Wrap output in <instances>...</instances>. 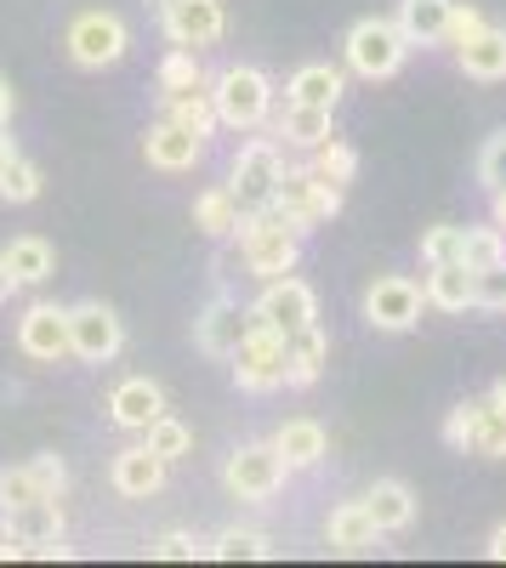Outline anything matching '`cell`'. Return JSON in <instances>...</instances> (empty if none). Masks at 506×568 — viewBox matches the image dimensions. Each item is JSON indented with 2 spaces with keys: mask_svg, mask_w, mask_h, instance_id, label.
Returning a JSON list of instances; mask_svg holds the SVG:
<instances>
[{
  "mask_svg": "<svg viewBox=\"0 0 506 568\" xmlns=\"http://www.w3.org/2000/svg\"><path fill=\"white\" fill-rule=\"evenodd\" d=\"M234 240H240V262H245V273H256V278L296 273V262H302V233H296L285 216H273V211L240 216Z\"/></svg>",
  "mask_w": 506,
  "mask_h": 568,
  "instance_id": "1",
  "label": "cell"
},
{
  "mask_svg": "<svg viewBox=\"0 0 506 568\" xmlns=\"http://www.w3.org/2000/svg\"><path fill=\"white\" fill-rule=\"evenodd\" d=\"M211 85V103H216V125H234V131H256L273 114V80L251 63H227Z\"/></svg>",
  "mask_w": 506,
  "mask_h": 568,
  "instance_id": "2",
  "label": "cell"
},
{
  "mask_svg": "<svg viewBox=\"0 0 506 568\" xmlns=\"http://www.w3.org/2000/svg\"><path fill=\"white\" fill-rule=\"evenodd\" d=\"M342 52H347V69L364 74V80H393L409 58V40L393 18H358L342 40Z\"/></svg>",
  "mask_w": 506,
  "mask_h": 568,
  "instance_id": "3",
  "label": "cell"
},
{
  "mask_svg": "<svg viewBox=\"0 0 506 568\" xmlns=\"http://www.w3.org/2000/svg\"><path fill=\"white\" fill-rule=\"evenodd\" d=\"M280 176H285V154H280V142H245L240 160H234V176H227L222 187L234 194L240 216H256V211H273V194H280Z\"/></svg>",
  "mask_w": 506,
  "mask_h": 568,
  "instance_id": "4",
  "label": "cell"
},
{
  "mask_svg": "<svg viewBox=\"0 0 506 568\" xmlns=\"http://www.w3.org/2000/svg\"><path fill=\"white\" fill-rule=\"evenodd\" d=\"M285 478H291V466L280 460L273 444H240L234 455L222 460V489L234 500H245V506H267L273 495L285 489Z\"/></svg>",
  "mask_w": 506,
  "mask_h": 568,
  "instance_id": "5",
  "label": "cell"
},
{
  "mask_svg": "<svg viewBox=\"0 0 506 568\" xmlns=\"http://www.w3.org/2000/svg\"><path fill=\"white\" fill-rule=\"evenodd\" d=\"M342 211V187L325 182V176H313L307 165H285L280 176V194H273V216H285L296 233L318 227V222H331Z\"/></svg>",
  "mask_w": 506,
  "mask_h": 568,
  "instance_id": "6",
  "label": "cell"
},
{
  "mask_svg": "<svg viewBox=\"0 0 506 568\" xmlns=\"http://www.w3.org/2000/svg\"><path fill=\"white\" fill-rule=\"evenodd\" d=\"M69 45V58L80 69H114L125 52H131V23L120 12H80L63 34Z\"/></svg>",
  "mask_w": 506,
  "mask_h": 568,
  "instance_id": "7",
  "label": "cell"
},
{
  "mask_svg": "<svg viewBox=\"0 0 506 568\" xmlns=\"http://www.w3.org/2000/svg\"><path fill=\"white\" fill-rule=\"evenodd\" d=\"M240 393H280L285 387V336L267 324H251V336L227 353Z\"/></svg>",
  "mask_w": 506,
  "mask_h": 568,
  "instance_id": "8",
  "label": "cell"
},
{
  "mask_svg": "<svg viewBox=\"0 0 506 568\" xmlns=\"http://www.w3.org/2000/svg\"><path fill=\"white\" fill-rule=\"evenodd\" d=\"M120 347H125V324H120L114 307H103V302H74L69 307V358L109 364V358H120Z\"/></svg>",
  "mask_w": 506,
  "mask_h": 568,
  "instance_id": "9",
  "label": "cell"
},
{
  "mask_svg": "<svg viewBox=\"0 0 506 568\" xmlns=\"http://www.w3.org/2000/svg\"><path fill=\"white\" fill-rule=\"evenodd\" d=\"M0 529H7L12 540L29 546V557H69L63 546V500L58 495H40V500H23L12 511H0Z\"/></svg>",
  "mask_w": 506,
  "mask_h": 568,
  "instance_id": "10",
  "label": "cell"
},
{
  "mask_svg": "<svg viewBox=\"0 0 506 568\" xmlns=\"http://www.w3.org/2000/svg\"><path fill=\"white\" fill-rule=\"evenodd\" d=\"M251 318L280 329V336H296L302 324H318V302H313V291L302 278L280 273V278H262V296L251 302Z\"/></svg>",
  "mask_w": 506,
  "mask_h": 568,
  "instance_id": "11",
  "label": "cell"
},
{
  "mask_svg": "<svg viewBox=\"0 0 506 568\" xmlns=\"http://www.w3.org/2000/svg\"><path fill=\"white\" fill-rule=\"evenodd\" d=\"M422 284L416 278H404V273H387L376 278L371 291H364V318H371L376 329H387V336H404V329H416L422 324Z\"/></svg>",
  "mask_w": 506,
  "mask_h": 568,
  "instance_id": "12",
  "label": "cell"
},
{
  "mask_svg": "<svg viewBox=\"0 0 506 568\" xmlns=\"http://www.w3.org/2000/svg\"><path fill=\"white\" fill-rule=\"evenodd\" d=\"M160 29L171 45H216L222 29H227V12L222 0H160Z\"/></svg>",
  "mask_w": 506,
  "mask_h": 568,
  "instance_id": "13",
  "label": "cell"
},
{
  "mask_svg": "<svg viewBox=\"0 0 506 568\" xmlns=\"http://www.w3.org/2000/svg\"><path fill=\"white\" fill-rule=\"evenodd\" d=\"M18 353L34 358V364L69 358V307H58V302L23 307V318H18Z\"/></svg>",
  "mask_w": 506,
  "mask_h": 568,
  "instance_id": "14",
  "label": "cell"
},
{
  "mask_svg": "<svg viewBox=\"0 0 506 568\" xmlns=\"http://www.w3.org/2000/svg\"><path fill=\"white\" fill-rule=\"evenodd\" d=\"M143 160L154 165V171H194L200 160H205V136L200 131H189V125H176L171 114H160L154 125H149V136H143Z\"/></svg>",
  "mask_w": 506,
  "mask_h": 568,
  "instance_id": "15",
  "label": "cell"
},
{
  "mask_svg": "<svg viewBox=\"0 0 506 568\" xmlns=\"http://www.w3.org/2000/svg\"><path fill=\"white\" fill-rule=\"evenodd\" d=\"M251 307H240L234 296H216L200 318H194V342H200V353H211V358H227L245 336H251Z\"/></svg>",
  "mask_w": 506,
  "mask_h": 568,
  "instance_id": "16",
  "label": "cell"
},
{
  "mask_svg": "<svg viewBox=\"0 0 506 568\" xmlns=\"http://www.w3.org/2000/svg\"><path fill=\"white\" fill-rule=\"evenodd\" d=\"M165 415V393L160 382H149V375H125V382L109 393V420L120 426V433H143L149 420Z\"/></svg>",
  "mask_w": 506,
  "mask_h": 568,
  "instance_id": "17",
  "label": "cell"
},
{
  "mask_svg": "<svg viewBox=\"0 0 506 568\" xmlns=\"http://www.w3.org/2000/svg\"><path fill=\"white\" fill-rule=\"evenodd\" d=\"M109 484H114V495H125V500H149V495L165 489V460H160L149 444H131V449L114 455Z\"/></svg>",
  "mask_w": 506,
  "mask_h": 568,
  "instance_id": "18",
  "label": "cell"
},
{
  "mask_svg": "<svg viewBox=\"0 0 506 568\" xmlns=\"http://www.w3.org/2000/svg\"><path fill=\"white\" fill-rule=\"evenodd\" d=\"M331 364V336L318 324H302L296 336H285V387H313Z\"/></svg>",
  "mask_w": 506,
  "mask_h": 568,
  "instance_id": "19",
  "label": "cell"
},
{
  "mask_svg": "<svg viewBox=\"0 0 506 568\" xmlns=\"http://www.w3.org/2000/svg\"><path fill=\"white\" fill-rule=\"evenodd\" d=\"M273 449H280V460L291 466V471H307V466H318L331 455V433L318 420H307V415H296V420H285L280 433L267 438Z\"/></svg>",
  "mask_w": 506,
  "mask_h": 568,
  "instance_id": "20",
  "label": "cell"
},
{
  "mask_svg": "<svg viewBox=\"0 0 506 568\" xmlns=\"http://www.w3.org/2000/svg\"><path fill=\"white\" fill-rule=\"evenodd\" d=\"M455 63H462V74H467V80H484V85L506 80V29L484 23L467 45H455Z\"/></svg>",
  "mask_w": 506,
  "mask_h": 568,
  "instance_id": "21",
  "label": "cell"
},
{
  "mask_svg": "<svg viewBox=\"0 0 506 568\" xmlns=\"http://www.w3.org/2000/svg\"><path fill=\"white\" fill-rule=\"evenodd\" d=\"M364 511H371L376 535H404L409 524H416V495H409V484H398V478H382V484H371V495H364Z\"/></svg>",
  "mask_w": 506,
  "mask_h": 568,
  "instance_id": "22",
  "label": "cell"
},
{
  "mask_svg": "<svg viewBox=\"0 0 506 568\" xmlns=\"http://www.w3.org/2000/svg\"><path fill=\"white\" fill-rule=\"evenodd\" d=\"M325 540H331V551H342V557H358V551H376V524H371V511H364V500H342L336 511H331V524H325Z\"/></svg>",
  "mask_w": 506,
  "mask_h": 568,
  "instance_id": "23",
  "label": "cell"
},
{
  "mask_svg": "<svg viewBox=\"0 0 506 568\" xmlns=\"http://www.w3.org/2000/svg\"><path fill=\"white\" fill-rule=\"evenodd\" d=\"M285 103H307V109H331L342 103V69L331 63H302L291 80H285Z\"/></svg>",
  "mask_w": 506,
  "mask_h": 568,
  "instance_id": "24",
  "label": "cell"
},
{
  "mask_svg": "<svg viewBox=\"0 0 506 568\" xmlns=\"http://www.w3.org/2000/svg\"><path fill=\"white\" fill-rule=\"evenodd\" d=\"M422 296L444 313H467L473 307V273L462 262H427V278H422Z\"/></svg>",
  "mask_w": 506,
  "mask_h": 568,
  "instance_id": "25",
  "label": "cell"
},
{
  "mask_svg": "<svg viewBox=\"0 0 506 568\" xmlns=\"http://www.w3.org/2000/svg\"><path fill=\"white\" fill-rule=\"evenodd\" d=\"M409 45H444V23H449V0H398V18Z\"/></svg>",
  "mask_w": 506,
  "mask_h": 568,
  "instance_id": "26",
  "label": "cell"
},
{
  "mask_svg": "<svg viewBox=\"0 0 506 568\" xmlns=\"http://www.w3.org/2000/svg\"><path fill=\"white\" fill-rule=\"evenodd\" d=\"M0 256H7V267H12L18 284H45V278L58 273V251L45 245L40 233H18V240L0 251Z\"/></svg>",
  "mask_w": 506,
  "mask_h": 568,
  "instance_id": "27",
  "label": "cell"
},
{
  "mask_svg": "<svg viewBox=\"0 0 506 568\" xmlns=\"http://www.w3.org/2000/svg\"><path fill=\"white\" fill-rule=\"evenodd\" d=\"M467 455H478V460H506V409H500V404H489V398H473Z\"/></svg>",
  "mask_w": 506,
  "mask_h": 568,
  "instance_id": "28",
  "label": "cell"
},
{
  "mask_svg": "<svg viewBox=\"0 0 506 568\" xmlns=\"http://www.w3.org/2000/svg\"><path fill=\"white\" fill-rule=\"evenodd\" d=\"M307 154H313L307 171H313V176H325V182H336V187H347V182L358 176V149H353V142H342L336 131L318 142V149H307Z\"/></svg>",
  "mask_w": 506,
  "mask_h": 568,
  "instance_id": "29",
  "label": "cell"
},
{
  "mask_svg": "<svg viewBox=\"0 0 506 568\" xmlns=\"http://www.w3.org/2000/svg\"><path fill=\"white\" fill-rule=\"evenodd\" d=\"M194 227L211 233V240H234V227H240V205L227 187H205V194L194 200Z\"/></svg>",
  "mask_w": 506,
  "mask_h": 568,
  "instance_id": "30",
  "label": "cell"
},
{
  "mask_svg": "<svg viewBox=\"0 0 506 568\" xmlns=\"http://www.w3.org/2000/svg\"><path fill=\"white\" fill-rule=\"evenodd\" d=\"M160 103H165V114H171L176 125H189V131H200V136H211V131H216L211 85H189V91H176V98H160Z\"/></svg>",
  "mask_w": 506,
  "mask_h": 568,
  "instance_id": "31",
  "label": "cell"
},
{
  "mask_svg": "<svg viewBox=\"0 0 506 568\" xmlns=\"http://www.w3.org/2000/svg\"><path fill=\"white\" fill-rule=\"evenodd\" d=\"M280 136L291 142V149H318V142L331 136V109H307V103H285Z\"/></svg>",
  "mask_w": 506,
  "mask_h": 568,
  "instance_id": "32",
  "label": "cell"
},
{
  "mask_svg": "<svg viewBox=\"0 0 506 568\" xmlns=\"http://www.w3.org/2000/svg\"><path fill=\"white\" fill-rule=\"evenodd\" d=\"M211 557L216 562H262V557H273V540L262 529H222L211 540Z\"/></svg>",
  "mask_w": 506,
  "mask_h": 568,
  "instance_id": "33",
  "label": "cell"
},
{
  "mask_svg": "<svg viewBox=\"0 0 506 568\" xmlns=\"http://www.w3.org/2000/svg\"><path fill=\"white\" fill-rule=\"evenodd\" d=\"M495 262H506V233L500 227H462V267L484 273Z\"/></svg>",
  "mask_w": 506,
  "mask_h": 568,
  "instance_id": "34",
  "label": "cell"
},
{
  "mask_svg": "<svg viewBox=\"0 0 506 568\" xmlns=\"http://www.w3.org/2000/svg\"><path fill=\"white\" fill-rule=\"evenodd\" d=\"M189 85H205L200 52H194V45H171L165 63H160V98H176V91H189Z\"/></svg>",
  "mask_w": 506,
  "mask_h": 568,
  "instance_id": "35",
  "label": "cell"
},
{
  "mask_svg": "<svg viewBox=\"0 0 506 568\" xmlns=\"http://www.w3.org/2000/svg\"><path fill=\"white\" fill-rule=\"evenodd\" d=\"M143 444L171 466V460H182V455L194 449V433H189V426H182L176 415H160V420H149V426H143Z\"/></svg>",
  "mask_w": 506,
  "mask_h": 568,
  "instance_id": "36",
  "label": "cell"
},
{
  "mask_svg": "<svg viewBox=\"0 0 506 568\" xmlns=\"http://www.w3.org/2000/svg\"><path fill=\"white\" fill-rule=\"evenodd\" d=\"M0 200H7V205H29V200H40V165L23 160V154H12L7 165H0Z\"/></svg>",
  "mask_w": 506,
  "mask_h": 568,
  "instance_id": "37",
  "label": "cell"
},
{
  "mask_svg": "<svg viewBox=\"0 0 506 568\" xmlns=\"http://www.w3.org/2000/svg\"><path fill=\"white\" fill-rule=\"evenodd\" d=\"M45 489H40V478L29 471V460L23 466H0V511H12V506H23V500H40Z\"/></svg>",
  "mask_w": 506,
  "mask_h": 568,
  "instance_id": "38",
  "label": "cell"
},
{
  "mask_svg": "<svg viewBox=\"0 0 506 568\" xmlns=\"http://www.w3.org/2000/svg\"><path fill=\"white\" fill-rule=\"evenodd\" d=\"M154 557H165V562H194V557H211V540H200V535H182V529H165L154 546H149Z\"/></svg>",
  "mask_w": 506,
  "mask_h": 568,
  "instance_id": "39",
  "label": "cell"
},
{
  "mask_svg": "<svg viewBox=\"0 0 506 568\" xmlns=\"http://www.w3.org/2000/svg\"><path fill=\"white\" fill-rule=\"evenodd\" d=\"M422 256L427 262H462V227H455V222H433L422 233Z\"/></svg>",
  "mask_w": 506,
  "mask_h": 568,
  "instance_id": "40",
  "label": "cell"
},
{
  "mask_svg": "<svg viewBox=\"0 0 506 568\" xmlns=\"http://www.w3.org/2000/svg\"><path fill=\"white\" fill-rule=\"evenodd\" d=\"M478 182L489 187V194H506V131H495L484 142V154H478Z\"/></svg>",
  "mask_w": 506,
  "mask_h": 568,
  "instance_id": "41",
  "label": "cell"
},
{
  "mask_svg": "<svg viewBox=\"0 0 506 568\" xmlns=\"http://www.w3.org/2000/svg\"><path fill=\"white\" fill-rule=\"evenodd\" d=\"M473 307H489V313H506V262L473 273Z\"/></svg>",
  "mask_w": 506,
  "mask_h": 568,
  "instance_id": "42",
  "label": "cell"
},
{
  "mask_svg": "<svg viewBox=\"0 0 506 568\" xmlns=\"http://www.w3.org/2000/svg\"><path fill=\"white\" fill-rule=\"evenodd\" d=\"M489 18L478 12V7H462V0H449V23H444V45H467L478 29H484Z\"/></svg>",
  "mask_w": 506,
  "mask_h": 568,
  "instance_id": "43",
  "label": "cell"
},
{
  "mask_svg": "<svg viewBox=\"0 0 506 568\" xmlns=\"http://www.w3.org/2000/svg\"><path fill=\"white\" fill-rule=\"evenodd\" d=\"M29 471L40 478V489H45V495H63V489H69V466H63V455H34V460H29Z\"/></svg>",
  "mask_w": 506,
  "mask_h": 568,
  "instance_id": "44",
  "label": "cell"
},
{
  "mask_svg": "<svg viewBox=\"0 0 506 568\" xmlns=\"http://www.w3.org/2000/svg\"><path fill=\"white\" fill-rule=\"evenodd\" d=\"M467 426H473V398L455 404V409L444 415V444H449L455 455H467Z\"/></svg>",
  "mask_w": 506,
  "mask_h": 568,
  "instance_id": "45",
  "label": "cell"
},
{
  "mask_svg": "<svg viewBox=\"0 0 506 568\" xmlns=\"http://www.w3.org/2000/svg\"><path fill=\"white\" fill-rule=\"evenodd\" d=\"M12 557H29V546H23V540H12L7 529H0V562H12Z\"/></svg>",
  "mask_w": 506,
  "mask_h": 568,
  "instance_id": "46",
  "label": "cell"
},
{
  "mask_svg": "<svg viewBox=\"0 0 506 568\" xmlns=\"http://www.w3.org/2000/svg\"><path fill=\"white\" fill-rule=\"evenodd\" d=\"M484 551H489L495 562H506V524H500V529H489V546H484Z\"/></svg>",
  "mask_w": 506,
  "mask_h": 568,
  "instance_id": "47",
  "label": "cell"
},
{
  "mask_svg": "<svg viewBox=\"0 0 506 568\" xmlns=\"http://www.w3.org/2000/svg\"><path fill=\"white\" fill-rule=\"evenodd\" d=\"M12 291H23V284H18V278H12V267H7V256H0V302H7V296H12Z\"/></svg>",
  "mask_w": 506,
  "mask_h": 568,
  "instance_id": "48",
  "label": "cell"
},
{
  "mask_svg": "<svg viewBox=\"0 0 506 568\" xmlns=\"http://www.w3.org/2000/svg\"><path fill=\"white\" fill-rule=\"evenodd\" d=\"M12 103H18V98H12V85H7V80H0V125H7V120H12Z\"/></svg>",
  "mask_w": 506,
  "mask_h": 568,
  "instance_id": "49",
  "label": "cell"
},
{
  "mask_svg": "<svg viewBox=\"0 0 506 568\" xmlns=\"http://www.w3.org/2000/svg\"><path fill=\"white\" fill-rule=\"evenodd\" d=\"M12 154H18V149H12V131H7V125H0V165H7Z\"/></svg>",
  "mask_w": 506,
  "mask_h": 568,
  "instance_id": "50",
  "label": "cell"
},
{
  "mask_svg": "<svg viewBox=\"0 0 506 568\" xmlns=\"http://www.w3.org/2000/svg\"><path fill=\"white\" fill-rule=\"evenodd\" d=\"M489 404H500V409H506V375H500V382L489 387Z\"/></svg>",
  "mask_w": 506,
  "mask_h": 568,
  "instance_id": "51",
  "label": "cell"
}]
</instances>
